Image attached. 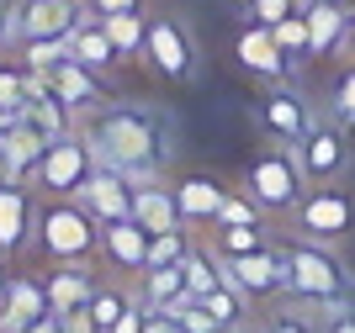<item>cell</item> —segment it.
Wrapping results in <instances>:
<instances>
[{"mask_svg":"<svg viewBox=\"0 0 355 333\" xmlns=\"http://www.w3.org/2000/svg\"><path fill=\"white\" fill-rule=\"evenodd\" d=\"M80 138L90 143L96 164L128 174V180H154L170 164L175 122H170V111L144 101H106L80 116Z\"/></svg>","mask_w":355,"mask_h":333,"instance_id":"6da1fadb","label":"cell"},{"mask_svg":"<svg viewBox=\"0 0 355 333\" xmlns=\"http://www.w3.org/2000/svg\"><path fill=\"white\" fill-rule=\"evenodd\" d=\"M32 233H37V190L0 180V260L27 254Z\"/></svg>","mask_w":355,"mask_h":333,"instance_id":"30bf717a","label":"cell"},{"mask_svg":"<svg viewBox=\"0 0 355 333\" xmlns=\"http://www.w3.org/2000/svg\"><path fill=\"white\" fill-rule=\"evenodd\" d=\"M90 174H96V154H90V143L80 138V132H69V138H53V143L43 148V164H37V196H80V186H85Z\"/></svg>","mask_w":355,"mask_h":333,"instance_id":"ba28073f","label":"cell"},{"mask_svg":"<svg viewBox=\"0 0 355 333\" xmlns=\"http://www.w3.org/2000/svg\"><path fill=\"white\" fill-rule=\"evenodd\" d=\"M101 260H106V270H117L122 280L144 276V264H148V228H138L133 217H128V222H106V228H101Z\"/></svg>","mask_w":355,"mask_h":333,"instance_id":"ac0fdd59","label":"cell"},{"mask_svg":"<svg viewBox=\"0 0 355 333\" xmlns=\"http://www.w3.org/2000/svg\"><path fill=\"white\" fill-rule=\"evenodd\" d=\"M133 291H138V302H148L154 312L186 302V264H159V270H144V276H133Z\"/></svg>","mask_w":355,"mask_h":333,"instance_id":"d4e9b609","label":"cell"},{"mask_svg":"<svg viewBox=\"0 0 355 333\" xmlns=\"http://www.w3.org/2000/svg\"><path fill=\"white\" fill-rule=\"evenodd\" d=\"M144 69L159 80V85H191L202 74V48H196L186 16L175 11H148V27H144Z\"/></svg>","mask_w":355,"mask_h":333,"instance_id":"277c9868","label":"cell"},{"mask_svg":"<svg viewBox=\"0 0 355 333\" xmlns=\"http://www.w3.org/2000/svg\"><path fill=\"white\" fill-rule=\"evenodd\" d=\"M11 122H16V116H6V111H0V132H6V127H11Z\"/></svg>","mask_w":355,"mask_h":333,"instance_id":"bcb514c9","label":"cell"},{"mask_svg":"<svg viewBox=\"0 0 355 333\" xmlns=\"http://www.w3.org/2000/svg\"><path fill=\"white\" fill-rule=\"evenodd\" d=\"M74 201L85 206L101 228H106V222H128V217H133V180L117 174V170H106V164H96V174L80 186Z\"/></svg>","mask_w":355,"mask_h":333,"instance_id":"4fadbf2b","label":"cell"},{"mask_svg":"<svg viewBox=\"0 0 355 333\" xmlns=\"http://www.w3.org/2000/svg\"><path fill=\"white\" fill-rule=\"evenodd\" d=\"M345 58L355 64V11H350V32H345Z\"/></svg>","mask_w":355,"mask_h":333,"instance_id":"f6af8a7d","label":"cell"},{"mask_svg":"<svg viewBox=\"0 0 355 333\" xmlns=\"http://www.w3.org/2000/svg\"><path fill=\"white\" fill-rule=\"evenodd\" d=\"M43 312H53V307H48V291H43V276L11 270V276H6V291H0V328L16 333L21 323L43 318Z\"/></svg>","mask_w":355,"mask_h":333,"instance_id":"7402d4cb","label":"cell"},{"mask_svg":"<svg viewBox=\"0 0 355 333\" xmlns=\"http://www.w3.org/2000/svg\"><path fill=\"white\" fill-rule=\"evenodd\" d=\"M80 6H85V16H96V21L122 16V11H148V0H80Z\"/></svg>","mask_w":355,"mask_h":333,"instance_id":"f35d334b","label":"cell"},{"mask_svg":"<svg viewBox=\"0 0 355 333\" xmlns=\"http://www.w3.org/2000/svg\"><path fill=\"white\" fill-rule=\"evenodd\" d=\"M270 37H276V48L286 53V64H292V69H308V64H313V37H308L302 11L286 16V21H276V27H270Z\"/></svg>","mask_w":355,"mask_h":333,"instance_id":"f546056e","label":"cell"},{"mask_svg":"<svg viewBox=\"0 0 355 333\" xmlns=\"http://www.w3.org/2000/svg\"><path fill=\"white\" fill-rule=\"evenodd\" d=\"M133 222L148 233H170V228H186L180 217V201H175V186L154 174V180H133Z\"/></svg>","mask_w":355,"mask_h":333,"instance_id":"d6986e66","label":"cell"},{"mask_svg":"<svg viewBox=\"0 0 355 333\" xmlns=\"http://www.w3.org/2000/svg\"><path fill=\"white\" fill-rule=\"evenodd\" d=\"M180 333H186V328H180Z\"/></svg>","mask_w":355,"mask_h":333,"instance_id":"681fc988","label":"cell"},{"mask_svg":"<svg viewBox=\"0 0 355 333\" xmlns=\"http://www.w3.org/2000/svg\"><path fill=\"white\" fill-rule=\"evenodd\" d=\"M297 11H302V0H244V21H260V27H276Z\"/></svg>","mask_w":355,"mask_h":333,"instance_id":"e575fe53","label":"cell"},{"mask_svg":"<svg viewBox=\"0 0 355 333\" xmlns=\"http://www.w3.org/2000/svg\"><path fill=\"white\" fill-rule=\"evenodd\" d=\"M244 190H250V201L260 206L266 217H286V212L302 201L308 180H302V164H297V154L286 143H266L250 159V170H244Z\"/></svg>","mask_w":355,"mask_h":333,"instance_id":"5b68a950","label":"cell"},{"mask_svg":"<svg viewBox=\"0 0 355 333\" xmlns=\"http://www.w3.org/2000/svg\"><path fill=\"white\" fill-rule=\"evenodd\" d=\"M96 286H101V276H96L90 264H48V276H43V291H48V307H53V312L85 307Z\"/></svg>","mask_w":355,"mask_h":333,"instance_id":"cb8c5ba5","label":"cell"},{"mask_svg":"<svg viewBox=\"0 0 355 333\" xmlns=\"http://www.w3.org/2000/svg\"><path fill=\"white\" fill-rule=\"evenodd\" d=\"M32 249L43 254V264H90L101 254V222L90 217L74 196H43L37 201Z\"/></svg>","mask_w":355,"mask_h":333,"instance_id":"3957f363","label":"cell"},{"mask_svg":"<svg viewBox=\"0 0 355 333\" xmlns=\"http://www.w3.org/2000/svg\"><path fill=\"white\" fill-rule=\"evenodd\" d=\"M282 264H286V307L308 312V318L324 323L329 312L355 302V276L350 264L334 254V244H313V238H286L282 244Z\"/></svg>","mask_w":355,"mask_h":333,"instance_id":"7a4b0ae2","label":"cell"},{"mask_svg":"<svg viewBox=\"0 0 355 333\" xmlns=\"http://www.w3.org/2000/svg\"><path fill=\"white\" fill-rule=\"evenodd\" d=\"M350 0H302V21L313 37V58H340L345 53V32H350Z\"/></svg>","mask_w":355,"mask_h":333,"instance_id":"ffe728a7","label":"cell"},{"mask_svg":"<svg viewBox=\"0 0 355 333\" xmlns=\"http://www.w3.org/2000/svg\"><path fill=\"white\" fill-rule=\"evenodd\" d=\"M286 228L313 244H345L355 233V196L345 186H308L302 201L286 212Z\"/></svg>","mask_w":355,"mask_h":333,"instance_id":"8992f818","label":"cell"},{"mask_svg":"<svg viewBox=\"0 0 355 333\" xmlns=\"http://www.w3.org/2000/svg\"><path fill=\"white\" fill-rule=\"evenodd\" d=\"M196 249L191 228H170V233H148V264L144 270H159V264H180Z\"/></svg>","mask_w":355,"mask_h":333,"instance_id":"1f68e13d","label":"cell"},{"mask_svg":"<svg viewBox=\"0 0 355 333\" xmlns=\"http://www.w3.org/2000/svg\"><path fill=\"white\" fill-rule=\"evenodd\" d=\"M43 80H48V85H53L64 101L74 106V116H85V111H96V106L112 101V85H106V74L80 69L74 58H64V64H53V69H43Z\"/></svg>","mask_w":355,"mask_h":333,"instance_id":"44dd1931","label":"cell"},{"mask_svg":"<svg viewBox=\"0 0 355 333\" xmlns=\"http://www.w3.org/2000/svg\"><path fill=\"white\" fill-rule=\"evenodd\" d=\"M16 11H21V0H0V53L16 48Z\"/></svg>","mask_w":355,"mask_h":333,"instance_id":"60d3db41","label":"cell"},{"mask_svg":"<svg viewBox=\"0 0 355 333\" xmlns=\"http://www.w3.org/2000/svg\"><path fill=\"white\" fill-rule=\"evenodd\" d=\"M6 276H11V270H6V264H0V291H6Z\"/></svg>","mask_w":355,"mask_h":333,"instance_id":"7dc6e473","label":"cell"},{"mask_svg":"<svg viewBox=\"0 0 355 333\" xmlns=\"http://www.w3.org/2000/svg\"><path fill=\"white\" fill-rule=\"evenodd\" d=\"M266 222H250V228H234V222H212L207 233V249L218 260H239V254H250V249H266Z\"/></svg>","mask_w":355,"mask_h":333,"instance_id":"484cf974","label":"cell"},{"mask_svg":"<svg viewBox=\"0 0 355 333\" xmlns=\"http://www.w3.org/2000/svg\"><path fill=\"white\" fill-rule=\"evenodd\" d=\"M133 296H138V291H128V286H122V276L117 280H101V286H96V291H90V318H96V328H112V323H117L122 318V312H128V307H133Z\"/></svg>","mask_w":355,"mask_h":333,"instance_id":"f1b7e54d","label":"cell"},{"mask_svg":"<svg viewBox=\"0 0 355 333\" xmlns=\"http://www.w3.org/2000/svg\"><path fill=\"white\" fill-rule=\"evenodd\" d=\"M218 222H234V228H250V222H266V212L250 201V190H228V201L218 206Z\"/></svg>","mask_w":355,"mask_h":333,"instance_id":"d590c367","label":"cell"},{"mask_svg":"<svg viewBox=\"0 0 355 333\" xmlns=\"http://www.w3.org/2000/svg\"><path fill=\"white\" fill-rule=\"evenodd\" d=\"M144 328H148V302H138V296H133V307H128L106 333H144Z\"/></svg>","mask_w":355,"mask_h":333,"instance_id":"ab89813d","label":"cell"},{"mask_svg":"<svg viewBox=\"0 0 355 333\" xmlns=\"http://www.w3.org/2000/svg\"><path fill=\"white\" fill-rule=\"evenodd\" d=\"M191 302H202V312L212 318L218 333L244 328V312H250V296H244L239 286H218V291H207V296H191Z\"/></svg>","mask_w":355,"mask_h":333,"instance_id":"4316f807","label":"cell"},{"mask_svg":"<svg viewBox=\"0 0 355 333\" xmlns=\"http://www.w3.org/2000/svg\"><path fill=\"white\" fill-rule=\"evenodd\" d=\"M16 333H64V312H43V318H32V323H21Z\"/></svg>","mask_w":355,"mask_h":333,"instance_id":"ee69618b","label":"cell"},{"mask_svg":"<svg viewBox=\"0 0 355 333\" xmlns=\"http://www.w3.org/2000/svg\"><path fill=\"white\" fill-rule=\"evenodd\" d=\"M318 333H355V302L340 307V312H329V318L318 323Z\"/></svg>","mask_w":355,"mask_h":333,"instance_id":"b9f144b4","label":"cell"},{"mask_svg":"<svg viewBox=\"0 0 355 333\" xmlns=\"http://www.w3.org/2000/svg\"><path fill=\"white\" fill-rule=\"evenodd\" d=\"M329 116H334L340 127H355V64L334 80V90H329Z\"/></svg>","mask_w":355,"mask_h":333,"instance_id":"836d02e7","label":"cell"},{"mask_svg":"<svg viewBox=\"0 0 355 333\" xmlns=\"http://www.w3.org/2000/svg\"><path fill=\"white\" fill-rule=\"evenodd\" d=\"M69 58L80 64V69H90V74H112L122 64L117 43L106 37V27L96 21V16H80V27L69 32Z\"/></svg>","mask_w":355,"mask_h":333,"instance_id":"603a6c76","label":"cell"},{"mask_svg":"<svg viewBox=\"0 0 355 333\" xmlns=\"http://www.w3.org/2000/svg\"><path fill=\"white\" fill-rule=\"evenodd\" d=\"M234 58H239V69H244V74L266 80V85H282L286 74H292L286 53L276 48L270 27H260V21H244V32H239V43H234Z\"/></svg>","mask_w":355,"mask_h":333,"instance_id":"9a60e30c","label":"cell"},{"mask_svg":"<svg viewBox=\"0 0 355 333\" xmlns=\"http://www.w3.org/2000/svg\"><path fill=\"white\" fill-rule=\"evenodd\" d=\"M27 106V69H0V111L21 116Z\"/></svg>","mask_w":355,"mask_h":333,"instance_id":"8d00e7d4","label":"cell"},{"mask_svg":"<svg viewBox=\"0 0 355 333\" xmlns=\"http://www.w3.org/2000/svg\"><path fill=\"white\" fill-rule=\"evenodd\" d=\"M101 27H106V37L117 43L122 64H128V58H138V53H144V27H148V11H122V16H106Z\"/></svg>","mask_w":355,"mask_h":333,"instance_id":"4dcf8cb0","label":"cell"},{"mask_svg":"<svg viewBox=\"0 0 355 333\" xmlns=\"http://www.w3.org/2000/svg\"><path fill=\"white\" fill-rule=\"evenodd\" d=\"M43 148H48V138L32 127V122H21V116H16L11 127L0 132V180H11V186H37Z\"/></svg>","mask_w":355,"mask_h":333,"instance_id":"7c38bea8","label":"cell"},{"mask_svg":"<svg viewBox=\"0 0 355 333\" xmlns=\"http://www.w3.org/2000/svg\"><path fill=\"white\" fill-rule=\"evenodd\" d=\"M297 164H302V180L308 186H345V174L355 164V143H350V127H340L334 116L329 122H313L308 138L292 148Z\"/></svg>","mask_w":355,"mask_h":333,"instance_id":"52a82bcc","label":"cell"},{"mask_svg":"<svg viewBox=\"0 0 355 333\" xmlns=\"http://www.w3.org/2000/svg\"><path fill=\"white\" fill-rule=\"evenodd\" d=\"M64 333H101V328L90 318V307H74V312H64Z\"/></svg>","mask_w":355,"mask_h":333,"instance_id":"7bdbcfd3","label":"cell"},{"mask_svg":"<svg viewBox=\"0 0 355 333\" xmlns=\"http://www.w3.org/2000/svg\"><path fill=\"white\" fill-rule=\"evenodd\" d=\"M266 333H318V318H308V312H297V307H286L282 318H270Z\"/></svg>","mask_w":355,"mask_h":333,"instance_id":"74e56055","label":"cell"},{"mask_svg":"<svg viewBox=\"0 0 355 333\" xmlns=\"http://www.w3.org/2000/svg\"><path fill=\"white\" fill-rule=\"evenodd\" d=\"M228 270V286H239L250 302H266V296H282L286 291V264H282V249L266 244V249H250L239 260H223Z\"/></svg>","mask_w":355,"mask_h":333,"instance_id":"9c48e42d","label":"cell"},{"mask_svg":"<svg viewBox=\"0 0 355 333\" xmlns=\"http://www.w3.org/2000/svg\"><path fill=\"white\" fill-rule=\"evenodd\" d=\"M16 53H21V69L43 74L69 58V37H27V43H16Z\"/></svg>","mask_w":355,"mask_h":333,"instance_id":"d6a6232c","label":"cell"},{"mask_svg":"<svg viewBox=\"0 0 355 333\" xmlns=\"http://www.w3.org/2000/svg\"><path fill=\"white\" fill-rule=\"evenodd\" d=\"M21 122H32V127L43 132L48 143H53V138H69V132H80V116H74V106L64 101L53 85H48L43 74H32V69H27V106H21Z\"/></svg>","mask_w":355,"mask_h":333,"instance_id":"5bb4252c","label":"cell"},{"mask_svg":"<svg viewBox=\"0 0 355 333\" xmlns=\"http://www.w3.org/2000/svg\"><path fill=\"white\" fill-rule=\"evenodd\" d=\"M260 127L270 132V143H286V148H297L302 138H308V127H313V111H308V101L297 96V90H270V96H260Z\"/></svg>","mask_w":355,"mask_h":333,"instance_id":"2e32d148","label":"cell"},{"mask_svg":"<svg viewBox=\"0 0 355 333\" xmlns=\"http://www.w3.org/2000/svg\"><path fill=\"white\" fill-rule=\"evenodd\" d=\"M80 16H85L80 0H21V11H16V43H27V37H69L80 27Z\"/></svg>","mask_w":355,"mask_h":333,"instance_id":"e0dca14e","label":"cell"},{"mask_svg":"<svg viewBox=\"0 0 355 333\" xmlns=\"http://www.w3.org/2000/svg\"><path fill=\"white\" fill-rule=\"evenodd\" d=\"M0 333H6V328H0Z\"/></svg>","mask_w":355,"mask_h":333,"instance_id":"c3c4849f","label":"cell"},{"mask_svg":"<svg viewBox=\"0 0 355 333\" xmlns=\"http://www.w3.org/2000/svg\"><path fill=\"white\" fill-rule=\"evenodd\" d=\"M170 186H175L186 228H212V222H218V206L228 201V190H234L218 170H191V174H180V180H170Z\"/></svg>","mask_w":355,"mask_h":333,"instance_id":"8fae6325","label":"cell"},{"mask_svg":"<svg viewBox=\"0 0 355 333\" xmlns=\"http://www.w3.org/2000/svg\"><path fill=\"white\" fill-rule=\"evenodd\" d=\"M180 264H186V296H207V291L228 286V270H223V260L212 254L207 244H196Z\"/></svg>","mask_w":355,"mask_h":333,"instance_id":"83f0119b","label":"cell"}]
</instances>
